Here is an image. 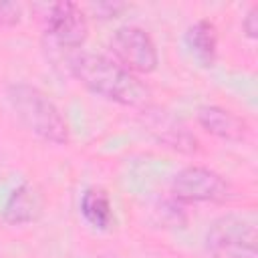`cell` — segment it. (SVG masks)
<instances>
[{"label": "cell", "instance_id": "6da1fadb", "mask_svg": "<svg viewBox=\"0 0 258 258\" xmlns=\"http://www.w3.org/2000/svg\"><path fill=\"white\" fill-rule=\"evenodd\" d=\"M73 77L91 93L125 107H147L149 89L115 58L97 52H77L69 60Z\"/></svg>", "mask_w": 258, "mask_h": 258}, {"label": "cell", "instance_id": "7a4b0ae2", "mask_svg": "<svg viewBox=\"0 0 258 258\" xmlns=\"http://www.w3.org/2000/svg\"><path fill=\"white\" fill-rule=\"evenodd\" d=\"M8 103L18 121L38 139L54 145L69 143V123L58 107L38 87L28 83H12L6 89Z\"/></svg>", "mask_w": 258, "mask_h": 258}, {"label": "cell", "instance_id": "3957f363", "mask_svg": "<svg viewBox=\"0 0 258 258\" xmlns=\"http://www.w3.org/2000/svg\"><path fill=\"white\" fill-rule=\"evenodd\" d=\"M206 250L212 258H258L256 224L236 214L220 216L206 232Z\"/></svg>", "mask_w": 258, "mask_h": 258}, {"label": "cell", "instance_id": "277c9868", "mask_svg": "<svg viewBox=\"0 0 258 258\" xmlns=\"http://www.w3.org/2000/svg\"><path fill=\"white\" fill-rule=\"evenodd\" d=\"M109 48L115 60L133 75L153 73L159 64V54L153 38L149 36V32L133 24H125L117 28L109 40Z\"/></svg>", "mask_w": 258, "mask_h": 258}, {"label": "cell", "instance_id": "5b68a950", "mask_svg": "<svg viewBox=\"0 0 258 258\" xmlns=\"http://www.w3.org/2000/svg\"><path fill=\"white\" fill-rule=\"evenodd\" d=\"M171 196L179 204L224 202L230 196V185L214 169L189 165L177 171L171 179Z\"/></svg>", "mask_w": 258, "mask_h": 258}, {"label": "cell", "instance_id": "8992f818", "mask_svg": "<svg viewBox=\"0 0 258 258\" xmlns=\"http://www.w3.org/2000/svg\"><path fill=\"white\" fill-rule=\"evenodd\" d=\"M46 32L64 48H79L87 40L89 22L75 2H54L46 14Z\"/></svg>", "mask_w": 258, "mask_h": 258}, {"label": "cell", "instance_id": "52a82bcc", "mask_svg": "<svg viewBox=\"0 0 258 258\" xmlns=\"http://www.w3.org/2000/svg\"><path fill=\"white\" fill-rule=\"evenodd\" d=\"M145 125L149 133L155 135L157 141L165 143L167 147L179 149V151H194L196 149V137L169 113L165 111H153L145 107Z\"/></svg>", "mask_w": 258, "mask_h": 258}, {"label": "cell", "instance_id": "ba28073f", "mask_svg": "<svg viewBox=\"0 0 258 258\" xmlns=\"http://www.w3.org/2000/svg\"><path fill=\"white\" fill-rule=\"evenodd\" d=\"M42 208H44V200L38 187L32 183H22L6 200L2 218L10 226H24L38 220V216L42 214Z\"/></svg>", "mask_w": 258, "mask_h": 258}, {"label": "cell", "instance_id": "9c48e42d", "mask_svg": "<svg viewBox=\"0 0 258 258\" xmlns=\"http://www.w3.org/2000/svg\"><path fill=\"white\" fill-rule=\"evenodd\" d=\"M198 123L212 135L226 141H242L246 135V123L232 111L218 105H204L198 109Z\"/></svg>", "mask_w": 258, "mask_h": 258}, {"label": "cell", "instance_id": "30bf717a", "mask_svg": "<svg viewBox=\"0 0 258 258\" xmlns=\"http://www.w3.org/2000/svg\"><path fill=\"white\" fill-rule=\"evenodd\" d=\"M185 44L202 67H212L218 56V34L210 20H198L185 30Z\"/></svg>", "mask_w": 258, "mask_h": 258}, {"label": "cell", "instance_id": "8fae6325", "mask_svg": "<svg viewBox=\"0 0 258 258\" xmlns=\"http://www.w3.org/2000/svg\"><path fill=\"white\" fill-rule=\"evenodd\" d=\"M81 214L95 230H111L115 224L113 208L109 202V196L103 189L89 187L81 198Z\"/></svg>", "mask_w": 258, "mask_h": 258}, {"label": "cell", "instance_id": "7c38bea8", "mask_svg": "<svg viewBox=\"0 0 258 258\" xmlns=\"http://www.w3.org/2000/svg\"><path fill=\"white\" fill-rule=\"evenodd\" d=\"M22 16V6L16 2H0V26H16Z\"/></svg>", "mask_w": 258, "mask_h": 258}, {"label": "cell", "instance_id": "4fadbf2b", "mask_svg": "<svg viewBox=\"0 0 258 258\" xmlns=\"http://www.w3.org/2000/svg\"><path fill=\"white\" fill-rule=\"evenodd\" d=\"M125 8H127V4H121V2H99V4H93V10L99 14V18H117Z\"/></svg>", "mask_w": 258, "mask_h": 258}, {"label": "cell", "instance_id": "5bb4252c", "mask_svg": "<svg viewBox=\"0 0 258 258\" xmlns=\"http://www.w3.org/2000/svg\"><path fill=\"white\" fill-rule=\"evenodd\" d=\"M242 28H244V32H246L248 38H252V40L258 38V6L256 4L246 12L244 22H242Z\"/></svg>", "mask_w": 258, "mask_h": 258}]
</instances>
